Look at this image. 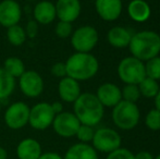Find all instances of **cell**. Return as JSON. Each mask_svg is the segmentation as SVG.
Instances as JSON below:
<instances>
[{
  "mask_svg": "<svg viewBox=\"0 0 160 159\" xmlns=\"http://www.w3.org/2000/svg\"><path fill=\"white\" fill-rule=\"evenodd\" d=\"M73 113L81 124L96 127L103 118L105 107L93 93H82L73 102Z\"/></svg>",
  "mask_w": 160,
  "mask_h": 159,
  "instance_id": "obj_1",
  "label": "cell"
},
{
  "mask_svg": "<svg viewBox=\"0 0 160 159\" xmlns=\"http://www.w3.org/2000/svg\"><path fill=\"white\" fill-rule=\"evenodd\" d=\"M128 48L133 57L146 62L160 53V35L154 31H141L132 35Z\"/></svg>",
  "mask_w": 160,
  "mask_h": 159,
  "instance_id": "obj_2",
  "label": "cell"
},
{
  "mask_svg": "<svg viewBox=\"0 0 160 159\" xmlns=\"http://www.w3.org/2000/svg\"><path fill=\"white\" fill-rule=\"evenodd\" d=\"M67 75L82 82L91 80L99 70V62L91 52H74L67 59Z\"/></svg>",
  "mask_w": 160,
  "mask_h": 159,
  "instance_id": "obj_3",
  "label": "cell"
},
{
  "mask_svg": "<svg viewBox=\"0 0 160 159\" xmlns=\"http://www.w3.org/2000/svg\"><path fill=\"white\" fill-rule=\"evenodd\" d=\"M141 111L136 104L121 100L112 108V121L121 130H132L138 124Z\"/></svg>",
  "mask_w": 160,
  "mask_h": 159,
  "instance_id": "obj_4",
  "label": "cell"
},
{
  "mask_svg": "<svg viewBox=\"0 0 160 159\" xmlns=\"http://www.w3.org/2000/svg\"><path fill=\"white\" fill-rule=\"evenodd\" d=\"M118 75L125 84H138L146 77L145 63L133 56L123 58L118 66Z\"/></svg>",
  "mask_w": 160,
  "mask_h": 159,
  "instance_id": "obj_5",
  "label": "cell"
},
{
  "mask_svg": "<svg viewBox=\"0 0 160 159\" xmlns=\"http://www.w3.org/2000/svg\"><path fill=\"white\" fill-rule=\"evenodd\" d=\"M70 39L75 52H91L98 44L99 34L94 26L82 25L73 31Z\"/></svg>",
  "mask_w": 160,
  "mask_h": 159,
  "instance_id": "obj_6",
  "label": "cell"
},
{
  "mask_svg": "<svg viewBox=\"0 0 160 159\" xmlns=\"http://www.w3.org/2000/svg\"><path fill=\"white\" fill-rule=\"evenodd\" d=\"M122 144L121 135L113 129L110 127H99L95 130L92 146L99 153L109 154L120 148Z\"/></svg>",
  "mask_w": 160,
  "mask_h": 159,
  "instance_id": "obj_7",
  "label": "cell"
},
{
  "mask_svg": "<svg viewBox=\"0 0 160 159\" xmlns=\"http://www.w3.org/2000/svg\"><path fill=\"white\" fill-rule=\"evenodd\" d=\"M30 108L24 102H14L7 107L3 113V122L10 130H21L28 124Z\"/></svg>",
  "mask_w": 160,
  "mask_h": 159,
  "instance_id": "obj_8",
  "label": "cell"
},
{
  "mask_svg": "<svg viewBox=\"0 0 160 159\" xmlns=\"http://www.w3.org/2000/svg\"><path fill=\"white\" fill-rule=\"evenodd\" d=\"M56 113L51 108V104L47 102H39L30 108L28 124L37 131H45L49 129L53 122Z\"/></svg>",
  "mask_w": 160,
  "mask_h": 159,
  "instance_id": "obj_9",
  "label": "cell"
},
{
  "mask_svg": "<svg viewBox=\"0 0 160 159\" xmlns=\"http://www.w3.org/2000/svg\"><path fill=\"white\" fill-rule=\"evenodd\" d=\"M18 80L20 91L25 97L34 99L44 93L45 81L37 71L26 70Z\"/></svg>",
  "mask_w": 160,
  "mask_h": 159,
  "instance_id": "obj_10",
  "label": "cell"
},
{
  "mask_svg": "<svg viewBox=\"0 0 160 159\" xmlns=\"http://www.w3.org/2000/svg\"><path fill=\"white\" fill-rule=\"evenodd\" d=\"M80 125L81 122L73 112L63 110L62 112L56 115L51 127L58 136L63 138H70L75 136Z\"/></svg>",
  "mask_w": 160,
  "mask_h": 159,
  "instance_id": "obj_11",
  "label": "cell"
},
{
  "mask_svg": "<svg viewBox=\"0 0 160 159\" xmlns=\"http://www.w3.org/2000/svg\"><path fill=\"white\" fill-rule=\"evenodd\" d=\"M23 10L17 0H2L0 1V25L8 28L12 25L20 24Z\"/></svg>",
  "mask_w": 160,
  "mask_h": 159,
  "instance_id": "obj_12",
  "label": "cell"
},
{
  "mask_svg": "<svg viewBox=\"0 0 160 159\" xmlns=\"http://www.w3.org/2000/svg\"><path fill=\"white\" fill-rule=\"evenodd\" d=\"M56 14L59 21L73 23L78 19L82 12L80 0H57L55 2Z\"/></svg>",
  "mask_w": 160,
  "mask_h": 159,
  "instance_id": "obj_13",
  "label": "cell"
},
{
  "mask_svg": "<svg viewBox=\"0 0 160 159\" xmlns=\"http://www.w3.org/2000/svg\"><path fill=\"white\" fill-rule=\"evenodd\" d=\"M122 0H95V9L100 19L112 22L122 13Z\"/></svg>",
  "mask_w": 160,
  "mask_h": 159,
  "instance_id": "obj_14",
  "label": "cell"
},
{
  "mask_svg": "<svg viewBox=\"0 0 160 159\" xmlns=\"http://www.w3.org/2000/svg\"><path fill=\"white\" fill-rule=\"evenodd\" d=\"M96 97L100 102L103 107L107 108H113L117 104L122 100L121 95V88H119L118 85L113 83H103L97 88Z\"/></svg>",
  "mask_w": 160,
  "mask_h": 159,
  "instance_id": "obj_15",
  "label": "cell"
},
{
  "mask_svg": "<svg viewBox=\"0 0 160 159\" xmlns=\"http://www.w3.org/2000/svg\"><path fill=\"white\" fill-rule=\"evenodd\" d=\"M82 94L80 82L70 77H64L58 83V95L62 102L73 104Z\"/></svg>",
  "mask_w": 160,
  "mask_h": 159,
  "instance_id": "obj_16",
  "label": "cell"
},
{
  "mask_svg": "<svg viewBox=\"0 0 160 159\" xmlns=\"http://www.w3.org/2000/svg\"><path fill=\"white\" fill-rule=\"evenodd\" d=\"M57 19L55 3L50 0H39L33 8V20L39 25H49Z\"/></svg>",
  "mask_w": 160,
  "mask_h": 159,
  "instance_id": "obj_17",
  "label": "cell"
},
{
  "mask_svg": "<svg viewBox=\"0 0 160 159\" xmlns=\"http://www.w3.org/2000/svg\"><path fill=\"white\" fill-rule=\"evenodd\" d=\"M15 154L18 159H38L42 154V144L34 137H25L17 145Z\"/></svg>",
  "mask_w": 160,
  "mask_h": 159,
  "instance_id": "obj_18",
  "label": "cell"
},
{
  "mask_svg": "<svg viewBox=\"0 0 160 159\" xmlns=\"http://www.w3.org/2000/svg\"><path fill=\"white\" fill-rule=\"evenodd\" d=\"M62 157L63 159H99L98 152L91 144L80 142L70 146Z\"/></svg>",
  "mask_w": 160,
  "mask_h": 159,
  "instance_id": "obj_19",
  "label": "cell"
},
{
  "mask_svg": "<svg viewBox=\"0 0 160 159\" xmlns=\"http://www.w3.org/2000/svg\"><path fill=\"white\" fill-rule=\"evenodd\" d=\"M128 13L133 21L143 23L150 17L152 9L145 0H132L128 6Z\"/></svg>",
  "mask_w": 160,
  "mask_h": 159,
  "instance_id": "obj_20",
  "label": "cell"
},
{
  "mask_svg": "<svg viewBox=\"0 0 160 159\" xmlns=\"http://www.w3.org/2000/svg\"><path fill=\"white\" fill-rule=\"evenodd\" d=\"M132 34L128 28L123 26H113L108 31L107 40L114 48H127L130 44Z\"/></svg>",
  "mask_w": 160,
  "mask_h": 159,
  "instance_id": "obj_21",
  "label": "cell"
},
{
  "mask_svg": "<svg viewBox=\"0 0 160 159\" xmlns=\"http://www.w3.org/2000/svg\"><path fill=\"white\" fill-rule=\"evenodd\" d=\"M17 86V80L11 77L3 68H0V102L9 98Z\"/></svg>",
  "mask_w": 160,
  "mask_h": 159,
  "instance_id": "obj_22",
  "label": "cell"
},
{
  "mask_svg": "<svg viewBox=\"0 0 160 159\" xmlns=\"http://www.w3.org/2000/svg\"><path fill=\"white\" fill-rule=\"evenodd\" d=\"M6 37H7V40L9 42V44L12 45L13 47L23 46L26 42V40H28L25 30H24L23 26H21L20 24L12 25L7 28Z\"/></svg>",
  "mask_w": 160,
  "mask_h": 159,
  "instance_id": "obj_23",
  "label": "cell"
},
{
  "mask_svg": "<svg viewBox=\"0 0 160 159\" xmlns=\"http://www.w3.org/2000/svg\"><path fill=\"white\" fill-rule=\"evenodd\" d=\"M4 71L9 73L11 77H13L15 80L19 79L22 74L26 71L25 64L23 60L19 57H8L3 62Z\"/></svg>",
  "mask_w": 160,
  "mask_h": 159,
  "instance_id": "obj_24",
  "label": "cell"
},
{
  "mask_svg": "<svg viewBox=\"0 0 160 159\" xmlns=\"http://www.w3.org/2000/svg\"><path fill=\"white\" fill-rule=\"evenodd\" d=\"M137 85H138L139 92H141V96L148 98V99L156 97V95L158 94L160 89L158 82L156 80H152L147 77L142 80Z\"/></svg>",
  "mask_w": 160,
  "mask_h": 159,
  "instance_id": "obj_25",
  "label": "cell"
},
{
  "mask_svg": "<svg viewBox=\"0 0 160 159\" xmlns=\"http://www.w3.org/2000/svg\"><path fill=\"white\" fill-rule=\"evenodd\" d=\"M144 63L146 77L156 81L160 80V56H156Z\"/></svg>",
  "mask_w": 160,
  "mask_h": 159,
  "instance_id": "obj_26",
  "label": "cell"
},
{
  "mask_svg": "<svg viewBox=\"0 0 160 159\" xmlns=\"http://www.w3.org/2000/svg\"><path fill=\"white\" fill-rule=\"evenodd\" d=\"M122 100L136 104L137 100L141 98V92H139L138 85L136 84H125V86L121 89Z\"/></svg>",
  "mask_w": 160,
  "mask_h": 159,
  "instance_id": "obj_27",
  "label": "cell"
},
{
  "mask_svg": "<svg viewBox=\"0 0 160 159\" xmlns=\"http://www.w3.org/2000/svg\"><path fill=\"white\" fill-rule=\"evenodd\" d=\"M95 134V129L94 127L86 124H81L78 129V132L75 134V137L78 140L80 143H85V144H89L92 143Z\"/></svg>",
  "mask_w": 160,
  "mask_h": 159,
  "instance_id": "obj_28",
  "label": "cell"
},
{
  "mask_svg": "<svg viewBox=\"0 0 160 159\" xmlns=\"http://www.w3.org/2000/svg\"><path fill=\"white\" fill-rule=\"evenodd\" d=\"M73 25L70 22L65 21H58L55 26V33L57 35L58 38L67 39L70 38L73 33Z\"/></svg>",
  "mask_w": 160,
  "mask_h": 159,
  "instance_id": "obj_29",
  "label": "cell"
},
{
  "mask_svg": "<svg viewBox=\"0 0 160 159\" xmlns=\"http://www.w3.org/2000/svg\"><path fill=\"white\" fill-rule=\"evenodd\" d=\"M145 124L152 131H159L160 130V110L152 109L147 112L145 118Z\"/></svg>",
  "mask_w": 160,
  "mask_h": 159,
  "instance_id": "obj_30",
  "label": "cell"
},
{
  "mask_svg": "<svg viewBox=\"0 0 160 159\" xmlns=\"http://www.w3.org/2000/svg\"><path fill=\"white\" fill-rule=\"evenodd\" d=\"M106 159H135L134 154L131 151H128V148H120L116 149V151L111 152L108 154Z\"/></svg>",
  "mask_w": 160,
  "mask_h": 159,
  "instance_id": "obj_31",
  "label": "cell"
},
{
  "mask_svg": "<svg viewBox=\"0 0 160 159\" xmlns=\"http://www.w3.org/2000/svg\"><path fill=\"white\" fill-rule=\"evenodd\" d=\"M50 73L55 77L58 79H62V77H67V67H65V62H56L52 64L50 68Z\"/></svg>",
  "mask_w": 160,
  "mask_h": 159,
  "instance_id": "obj_32",
  "label": "cell"
},
{
  "mask_svg": "<svg viewBox=\"0 0 160 159\" xmlns=\"http://www.w3.org/2000/svg\"><path fill=\"white\" fill-rule=\"evenodd\" d=\"M24 30H25L28 39V38L33 39L38 35V32H39V24H38L35 20H30V21L26 23Z\"/></svg>",
  "mask_w": 160,
  "mask_h": 159,
  "instance_id": "obj_33",
  "label": "cell"
},
{
  "mask_svg": "<svg viewBox=\"0 0 160 159\" xmlns=\"http://www.w3.org/2000/svg\"><path fill=\"white\" fill-rule=\"evenodd\" d=\"M38 159H63V157L55 152H46V153H42Z\"/></svg>",
  "mask_w": 160,
  "mask_h": 159,
  "instance_id": "obj_34",
  "label": "cell"
},
{
  "mask_svg": "<svg viewBox=\"0 0 160 159\" xmlns=\"http://www.w3.org/2000/svg\"><path fill=\"white\" fill-rule=\"evenodd\" d=\"M134 156H135V159H155V157L152 156V154L147 151L138 152V153L135 154Z\"/></svg>",
  "mask_w": 160,
  "mask_h": 159,
  "instance_id": "obj_35",
  "label": "cell"
},
{
  "mask_svg": "<svg viewBox=\"0 0 160 159\" xmlns=\"http://www.w3.org/2000/svg\"><path fill=\"white\" fill-rule=\"evenodd\" d=\"M51 108H52L53 112H55L56 115L62 112V111H63V105H62V102H51Z\"/></svg>",
  "mask_w": 160,
  "mask_h": 159,
  "instance_id": "obj_36",
  "label": "cell"
},
{
  "mask_svg": "<svg viewBox=\"0 0 160 159\" xmlns=\"http://www.w3.org/2000/svg\"><path fill=\"white\" fill-rule=\"evenodd\" d=\"M0 159H8V152L2 146H0Z\"/></svg>",
  "mask_w": 160,
  "mask_h": 159,
  "instance_id": "obj_37",
  "label": "cell"
},
{
  "mask_svg": "<svg viewBox=\"0 0 160 159\" xmlns=\"http://www.w3.org/2000/svg\"><path fill=\"white\" fill-rule=\"evenodd\" d=\"M154 99H155V106H156V109L160 110V89H159L158 94H157L156 97H155Z\"/></svg>",
  "mask_w": 160,
  "mask_h": 159,
  "instance_id": "obj_38",
  "label": "cell"
},
{
  "mask_svg": "<svg viewBox=\"0 0 160 159\" xmlns=\"http://www.w3.org/2000/svg\"><path fill=\"white\" fill-rule=\"evenodd\" d=\"M1 111H2V104H1V102H0V115H1Z\"/></svg>",
  "mask_w": 160,
  "mask_h": 159,
  "instance_id": "obj_39",
  "label": "cell"
},
{
  "mask_svg": "<svg viewBox=\"0 0 160 159\" xmlns=\"http://www.w3.org/2000/svg\"><path fill=\"white\" fill-rule=\"evenodd\" d=\"M155 159H160V154L158 156H156V157H155Z\"/></svg>",
  "mask_w": 160,
  "mask_h": 159,
  "instance_id": "obj_40",
  "label": "cell"
},
{
  "mask_svg": "<svg viewBox=\"0 0 160 159\" xmlns=\"http://www.w3.org/2000/svg\"><path fill=\"white\" fill-rule=\"evenodd\" d=\"M26 1H36V0H26Z\"/></svg>",
  "mask_w": 160,
  "mask_h": 159,
  "instance_id": "obj_41",
  "label": "cell"
}]
</instances>
